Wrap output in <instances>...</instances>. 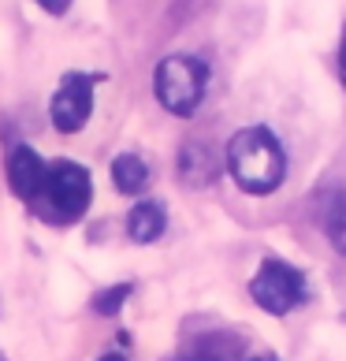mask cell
<instances>
[{"label": "cell", "mask_w": 346, "mask_h": 361, "mask_svg": "<svg viewBox=\"0 0 346 361\" xmlns=\"http://www.w3.org/2000/svg\"><path fill=\"white\" fill-rule=\"evenodd\" d=\"M228 168L246 194H272L283 183L287 157L268 127H246L228 145Z\"/></svg>", "instance_id": "obj_1"}, {"label": "cell", "mask_w": 346, "mask_h": 361, "mask_svg": "<svg viewBox=\"0 0 346 361\" xmlns=\"http://www.w3.org/2000/svg\"><path fill=\"white\" fill-rule=\"evenodd\" d=\"M205 86H209V68L194 56H168L156 63V75H153V90H156V101L164 104L171 116H190L205 97Z\"/></svg>", "instance_id": "obj_2"}, {"label": "cell", "mask_w": 346, "mask_h": 361, "mask_svg": "<svg viewBox=\"0 0 346 361\" xmlns=\"http://www.w3.org/2000/svg\"><path fill=\"white\" fill-rule=\"evenodd\" d=\"M249 294H254V302L264 313L287 317L295 305L305 302V276L295 269V264L268 257L261 264V272L254 276V283H249Z\"/></svg>", "instance_id": "obj_3"}, {"label": "cell", "mask_w": 346, "mask_h": 361, "mask_svg": "<svg viewBox=\"0 0 346 361\" xmlns=\"http://www.w3.org/2000/svg\"><path fill=\"white\" fill-rule=\"evenodd\" d=\"M49 205H52V216L56 220H78L82 212L89 209V194H93V183H89V171L75 160H56L45 176V190Z\"/></svg>", "instance_id": "obj_4"}, {"label": "cell", "mask_w": 346, "mask_h": 361, "mask_svg": "<svg viewBox=\"0 0 346 361\" xmlns=\"http://www.w3.org/2000/svg\"><path fill=\"white\" fill-rule=\"evenodd\" d=\"M49 112H52V127L63 130V135L82 130L89 112H93V78L89 75H68L60 82V90L52 93Z\"/></svg>", "instance_id": "obj_5"}, {"label": "cell", "mask_w": 346, "mask_h": 361, "mask_svg": "<svg viewBox=\"0 0 346 361\" xmlns=\"http://www.w3.org/2000/svg\"><path fill=\"white\" fill-rule=\"evenodd\" d=\"M45 176H49V164L30 149V145H19V149L8 157V186L16 190V197H23V202H34V197L45 190Z\"/></svg>", "instance_id": "obj_6"}, {"label": "cell", "mask_w": 346, "mask_h": 361, "mask_svg": "<svg viewBox=\"0 0 346 361\" xmlns=\"http://www.w3.org/2000/svg\"><path fill=\"white\" fill-rule=\"evenodd\" d=\"M164 209L156 205V202H138L135 209H130V216H127V235L135 238V243L142 246H149L156 243V238L164 235Z\"/></svg>", "instance_id": "obj_7"}, {"label": "cell", "mask_w": 346, "mask_h": 361, "mask_svg": "<svg viewBox=\"0 0 346 361\" xmlns=\"http://www.w3.org/2000/svg\"><path fill=\"white\" fill-rule=\"evenodd\" d=\"M112 183L119 194H142L145 183H149V168L142 164L135 153H123L112 160Z\"/></svg>", "instance_id": "obj_8"}, {"label": "cell", "mask_w": 346, "mask_h": 361, "mask_svg": "<svg viewBox=\"0 0 346 361\" xmlns=\"http://www.w3.org/2000/svg\"><path fill=\"white\" fill-rule=\"evenodd\" d=\"M179 176H183L186 183H194V186L212 183V153L205 149V145L190 142V145L179 153Z\"/></svg>", "instance_id": "obj_9"}, {"label": "cell", "mask_w": 346, "mask_h": 361, "mask_svg": "<svg viewBox=\"0 0 346 361\" xmlns=\"http://www.w3.org/2000/svg\"><path fill=\"white\" fill-rule=\"evenodd\" d=\"M328 238L339 253H346V194H335L328 205Z\"/></svg>", "instance_id": "obj_10"}, {"label": "cell", "mask_w": 346, "mask_h": 361, "mask_svg": "<svg viewBox=\"0 0 346 361\" xmlns=\"http://www.w3.org/2000/svg\"><path fill=\"white\" fill-rule=\"evenodd\" d=\"M127 298H130V287L119 283V287H109L104 294H97V298H93V310H97L101 317H116L119 305H123Z\"/></svg>", "instance_id": "obj_11"}, {"label": "cell", "mask_w": 346, "mask_h": 361, "mask_svg": "<svg viewBox=\"0 0 346 361\" xmlns=\"http://www.w3.org/2000/svg\"><path fill=\"white\" fill-rule=\"evenodd\" d=\"M37 4H42L49 16H63V11L71 8V0H37Z\"/></svg>", "instance_id": "obj_12"}, {"label": "cell", "mask_w": 346, "mask_h": 361, "mask_svg": "<svg viewBox=\"0 0 346 361\" xmlns=\"http://www.w3.org/2000/svg\"><path fill=\"white\" fill-rule=\"evenodd\" d=\"M339 78L346 86V30H342V45H339Z\"/></svg>", "instance_id": "obj_13"}, {"label": "cell", "mask_w": 346, "mask_h": 361, "mask_svg": "<svg viewBox=\"0 0 346 361\" xmlns=\"http://www.w3.org/2000/svg\"><path fill=\"white\" fill-rule=\"evenodd\" d=\"M97 361H127V357H123V354H116V350H112V354H104V357H97Z\"/></svg>", "instance_id": "obj_14"}, {"label": "cell", "mask_w": 346, "mask_h": 361, "mask_svg": "<svg viewBox=\"0 0 346 361\" xmlns=\"http://www.w3.org/2000/svg\"><path fill=\"white\" fill-rule=\"evenodd\" d=\"M254 361H276V357H254Z\"/></svg>", "instance_id": "obj_15"}]
</instances>
